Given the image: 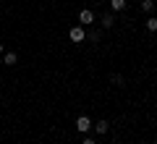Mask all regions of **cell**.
Listing matches in <instances>:
<instances>
[{
    "instance_id": "1",
    "label": "cell",
    "mask_w": 157,
    "mask_h": 144,
    "mask_svg": "<svg viewBox=\"0 0 157 144\" xmlns=\"http://www.w3.org/2000/svg\"><path fill=\"white\" fill-rule=\"evenodd\" d=\"M92 126H94V123H92L86 115H78V118H76V131H78V134H89Z\"/></svg>"
},
{
    "instance_id": "2",
    "label": "cell",
    "mask_w": 157,
    "mask_h": 144,
    "mask_svg": "<svg viewBox=\"0 0 157 144\" xmlns=\"http://www.w3.org/2000/svg\"><path fill=\"white\" fill-rule=\"evenodd\" d=\"M68 37H71V42H84L86 32H84V26H71L68 29Z\"/></svg>"
},
{
    "instance_id": "3",
    "label": "cell",
    "mask_w": 157,
    "mask_h": 144,
    "mask_svg": "<svg viewBox=\"0 0 157 144\" xmlns=\"http://www.w3.org/2000/svg\"><path fill=\"white\" fill-rule=\"evenodd\" d=\"M78 21H81V26H92V24H94V13H92L89 8H84V11L78 13Z\"/></svg>"
},
{
    "instance_id": "4",
    "label": "cell",
    "mask_w": 157,
    "mask_h": 144,
    "mask_svg": "<svg viewBox=\"0 0 157 144\" xmlns=\"http://www.w3.org/2000/svg\"><path fill=\"white\" fill-rule=\"evenodd\" d=\"M100 21H102V29H113V24H115V16H113V13L107 11V13H102V18H100Z\"/></svg>"
},
{
    "instance_id": "5",
    "label": "cell",
    "mask_w": 157,
    "mask_h": 144,
    "mask_svg": "<svg viewBox=\"0 0 157 144\" xmlns=\"http://www.w3.org/2000/svg\"><path fill=\"white\" fill-rule=\"evenodd\" d=\"M92 128H94L97 134H107V131H110V123H107V121H97Z\"/></svg>"
},
{
    "instance_id": "6",
    "label": "cell",
    "mask_w": 157,
    "mask_h": 144,
    "mask_svg": "<svg viewBox=\"0 0 157 144\" xmlns=\"http://www.w3.org/2000/svg\"><path fill=\"white\" fill-rule=\"evenodd\" d=\"M3 63H6V66H16V63H18V55H16V53H6Z\"/></svg>"
},
{
    "instance_id": "7",
    "label": "cell",
    "mask_w": 157,
    "mask_h": 144,
    "mask_svg": "<svg viewBox=\"0 0 157 144\" xmlns=\"http://www.w3.org/2000/svg\"><path fill=\"white\" fill-rule=\"evenodd\" d=\"M110 84H113V87H123V84H126V79L121 76V73H113V76H110Z\"/></svg>"
},
{
    "instance_id": "8",
    "label": "cell",
    "mask_w": 157,
    "mask_h": 144,
    "mask_svg": "<svg viewBox=\"0 0 157 144\" xmlns=\"http://www.w3.org/2000/svg\"><path fill=\"white\" fill-rule=\"evenodd\" d=\"M141 11L152 13V11H155V0H141Z\"/></svg>"
},
{
    "instance_id": "9",
    "label": "cell",
    "mask_w": 157,
    "mask_h": 144,
    "mask_svg": "<svg viewBox=\"0 0 157 144\" xmlns=\"http://www.w3.org/2000/svg\"><path fill=\"white\" fill-rule=\"evenodd\" d=\"M144 26L149 29V32H157V18H155V16H149V18L144 21Z\"/></svg>"
},
{
    "instance_id": "10",
    "label": "cell",
    "mask_w": 157,
    "mask_h": 144,
    "mask_svg": "<svg viewBox=\"0 0 157 144\" xmlns=\"http://www.w3.org/2000/svg\"><path fill=\"white\" fill-rule=\"evenodd\" d=\"M110 8H113V11H123V8H126V0H110Z\"/></svg>"
},
{
    "instance_id": "11",
    "label": "cell",
    "mask_w": 157,
    "mask_h": 144,
    "mask_svg": "<svg viewBox=\"0 0 157 144\" xmlns=\"http://www.w3.org/2000/svg\"><path fill=\"white\" fill-rule=\"evenodd\" d=\"M89 39H92V42H100V39H102V32H100V29H92V32H89Z\"/></svg>"
},
{
    "instance_id": "12",
    "label": "cell",
    "mask_w": 157,
    "mask_h": 144,
    "mask_svg": "<svg viewBox=\"0 0 157 144\" xmlns=\"http://www.w3.org/2000/svg\"><path fill=\"white\" fill-rule=\"evenodd\" d=\"M81 144H97V142H94V139H89V136H84V142H81Z\"/></svg>"
},
{
    "instance_id": "13",
    "label": "cell",
    "mask_w": 157,
    "mask_h": 144,
    "mask_svg": "<svg viewBox=\"0 0 157 144\" xmlns=\"http://www.w3.org/2000/svg\"><path fill=\"white\" fill-rule=\"evenodd\" d=\"M0 53H3V45H0Z\"/></svg>"
}]
</instances>
